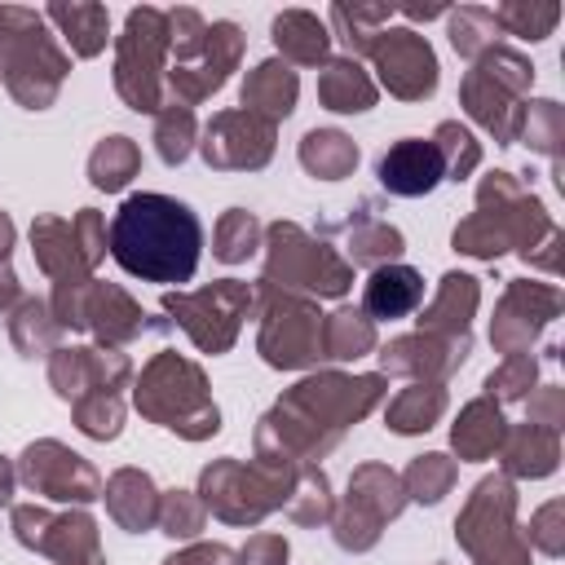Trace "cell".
Masks as SVG:
<instances>
[{
	"instance_id": "obj_1",
	"label": "cell",
	"mask_w": 565,
	"mask_h": 565,
	"mask_svg": "<svg viewBox=\"0 0 565 565\" xmlns=\"http://www.w3.org/2000/svg\"><path fill=\"white\" fill-rule=\"evenodd\" d=\"M384 375H340L322 371L300 380L282 402L260 419L256 428V459L274 463H313L322 459L349 424H358L380 397H384Z\"/></svg>"
},
{
	"instance_id": "obj_2",
	"label": "cell",
	"mask_w": 565,
	"mask_h": 565,
	"mask_svg": "<svg viewBox=\"0 0 565 565\" xmlns=\"http://www.w3.org/2000/svg\"><path fill=\"white\" fill-rule=\"evenodd\" d=\"M106 247L119 269L141 282H190L203 252V225L181 199L141 190L128 194L110 216Z\"/></svg>"
},
{
	"instance_id": "obj_3",
	"label": "cell",
	"mask_w": 565,
	"mask_h": 565,
	"mask_svg": "<svg viewBox=\"0 0 565 565\" xmlns=\"http://www.w3.org/2000/svg\"><path fill=\"white\" fill-rule=\"evenodd\" d=\"M552 230L556 225L543 212V203L512 172H490L477 185V212L455 225L450 243H455V252L481 256V260H494L508 247H516L521 256H530Z\"/></svg>"
},
{
	"instance_id": "obj_4",
	"label": "cell",
	"mask_w": 565,
	"mask_h": 565,
	"mask_svg": "<svg viewBox=\"0 0 565 565\" xmlns=\"http://www.w3.org/2000/svg\"><path fill=\"white\" fill-rule=\"evenodd\" d=\"M66 71H71V57L49 35L44 13L0 4V79H4V88L26 110H44V106H53Z\"/></svg>"
},
{
	"instance_id": "obj_5",
	"label": "cell",
	"mask_w": 565,
	"mask_h": 565,
	"mask_svg": "<svg viewBox=\"0 0 565 565\" xmlns=\"http://www.w3.org/2000/svg\"><path fill=\"white\" fill-rule=\"evenodd\" d=\"M132 402H137V411L146 419L181 433L185 441H203V437H212L221 428V411L207 397L203 371L190 358L168 353V349L146 362V371L137 375Z\"/></svg>"
},
{
	"instance_id": "obj_6",
	"label": "cell",
	"mask_w": 565,
	"mask_h": 565,
	"mask_svg": "<svg viewBox=\"0 0 565 565\" xmlns=\"http://www.w3.org/2000/svg\"><path fill=\"white\" fill-rule=\"evenodd\" d=\"M530 84H534L530 57L508 49V44H494L490 53H481L468 66V75L459 84V102L499 146H512L516 128H521V110H525Z\"/></svg>"
},
{
	"instance_id": "obj_7",
	"label": "cell",
	"mask_w": 565,
	"mask_h": 565,
	"mask_svg": "<svg viewBox=\"0 0 565 565\" xmlns=\"http://www.w3.org/2000/svg\"><path fill=\"white\" fill-rule=\"evenodd\" d=\"M296 468L291 463H274V459H256V463L216 459L199 477V499H203V508L212 516H221L230 525H256L274 508L287 503V490H291Z\"/></svg>"
},
{
	"instance_id": "obj_8",
	"label": "cell",
	"mask_w": 565,
	"mask_h": 565,
	"mask_svg": "<svg viewBox=\"0 0 565 565\" xmlns=\"http://www.w3.org/2000/svg\"><path fill=\"white\" fill-rule=\"evenodd\" d=\"M459 547L472 565H530V543L516 530V486L512 477L494 472L481 477L455 521Z\"/></svg>"
},
{
	"instance_id": "obj_9",
	"label": "cell",
	"mask_w": 565,
	"mask_h": 565,
	"mask_svg": "<svg viewBox=\"0 0 565 565\" xmlns=\"http://www.w3.org/2000/svg\"><path fill=\"white\" fill-rule=\"evenodd\" d=\"M265 287L278 291H309V296H344L353 282V265L331 247L309 238L300 225L278 221L269 225V252H265Z\"/></svg>"
},
{
	"instance_id": "obj_10",
	"label": "cell",
	"mask_w": 565,
	"mask_h": 565,
	"mask_svg": "<svg viewBox=\"0 0 565 565\" xmlns=\"http://www.w3.org/2000/svg\"><path fill=\"white\" fill-rule=\"evenodd\" d=\"M163 57H168V18L163 9H132L115 44V88L132 110H163Z\"/></svg>"
},
{
	"instance_id": "obj_11",
	"label": "cell",
	"mask_w": 565,
	"mask_h": 565,
	"mask_svg": "<svg viewBox=\"0 0 565 565\" xmlns=\"http://www.w3.org/2000/svg\"><path fill=\"white\" fill-rule=\"evenodd\" d=\"M260 335L256 349L278 371H300L322 358V313L313 300L260 282Z\"/></svg>"
},
{
	"instance_id": "obj_12",
	"label": "cell",
	"mask_w": 565,
	"mask_h": 565,
	"mask_svg": "<svg viewBox=\"0 0 565 565\" xmlns=\"http://www.w3.org/2000/svg\"><path fill=\"white\" fill-rule=\"evenodd\" d=\"M256 291L238 278H221L212 287L199 291H172L163 296V313H172L181 322V331L194 340V349L203 353H225L238 340V327L252 309Z\"/></svg>"
},
{
	"instance_id": "obj_13",
	"label": "cell",
	"mask_w": 565,
	"mask_h": 565,
	"mask_svg": "<svg viewBox=\"0 0 565 565\" xmlns=\"http://www.w3.org/2000/svg\"><path fill=\"white\" fill-rule=\"evenodd\" d=\"M406 508V490H402V477L384 463H362L353 468L349 477V494L344 503L335 508L331 525H335V543L344 552H366L375 547L380 530Z\"/></svg>"
},
{
	"instance_id": "obj_14",
	"label": "cell",
	"mask_w": 565,
	"mask_h": 565,
	"mask_svg": "<svg viewBox=\"0 0 565 565\" xmlns=\"http://www.w3.org/2000/svg\"><path fill=\"white\" fill-rule=\"evenodd\" d=\"M13 534L22 547H31L57 565H106L102 543H97V521L88 512L53 516L49 508L13 503Z\"/></svg>"
},
{
	"instance_id": "obj_15",
	"label": "cell",
	"mask_w": 565,
	"mask_h": 565,
	"mask_svg": "<svg viewBox=\"0 0 565 565\" xmlns=\"http://www.w3.org/2000/svg\"><path fill=\"white\" fill-rule=\"evenodd\" d=\"M18 477H22L35 494H44V499H53V503H93V499H102V477H97V468H93L84 455H75L71 446L53 441V437L31 441V446L22 450Z\"/></svg>"
},
{
	"instance_id": "obj_16",
	"label": "cell",
	"mask_w": 565,
	"mask_h": 565,
	"mask_svg": "<svg viewBox=\"0 0 565 565\" xmlns=\"http://www.w3.org/2000/svg\"><path fill=\"white\" fill-rule=\"evenodd\" d=\"M366 57L380 71V84L402 102H424L437 93V53L433 44L411 26H384Z\"/></svg>"
},
{
	"instance_id": "obj_17",
	"label": "cell",
	"mask_w": 565,
	"mask_h": 565,
	"mask_svg": "<svg viewBox=\"0 0 565 565\" xmlns=\"http://www.w3.org/2000/svg\"><path fill=\"white\" fill-rule=\"evenodd\" d=\"M199 154L216 172H256L274 154V124L260 119V115H247L243 106L238 110H221L203 128Z\"/></svg>"
},
{
	"instance_id": "obj_18",
	"label": "cell",
	"mask_w": 565,
	"mask_h": 565,
	"mask_svg": "<svg viewBox=\"0 0 565 565\" xmlns=\"http://www.w3.org/2000/svg\"><path fill=\"white\" fill-rule=\"evenodd\" d=\"M561 313V291L552 282H525L512 278L494 305V322H490V340L499 353H530V340Z\"/></svg>"
},
{
	"instance_id": "obj_19",
	"label": "cell",
	"mask_w": 565,
	"mask_h": 565,
	"mask_svg": "<svg viewBox=\"0 0 565 565\" xmlns=\"http://www.w3.org/2000/svg\"><path fill=\"white\" fill-rule=\"evenodd\" d=\"M243 57V35L234 22H212L207 26V40H203V53L185 66H168L163 71V88L172 93V106H199L203 97H212L230 71L238 66Z\"/></svg>"
},
{
	"instance_id": "obj_20",
	"label": "cell",
	"mask_w": 565,
	"mask_h": 565,
	"mask_svg": "<svg viewBox=\"0 0 565 565\" xmlns=\"http://www.w3.org/2000/svg\"><path fill=\"white\" fill-rule=\"evenodd\" d=\"M132 375V362L119 349H53L49 380L66 402L84 393H119Z\"/></svg>"
},
{
	"instance_id": "obj_21",
	"label": "cell",
	"mask_w": 565,
	"mask_h": 565,
	"mask_svg": "<svg viewBox=\"0 0 565 565\" xmlns=\"http://www.w3.org/2000/svg\"><path fill=\"white\" fill-rule=\"evenodd\" d=\"M468 349H472L468 335L446 340V335H424V331H415V335L388 340V344L380 349V366H384V375H406L411 384H437V380H446L455 366H463Z\"/></svg>"
},
{
	"instance_id": "obj_22",
	"label": "cell",
	"mask_w": 565,
	"mask_h": 565,
	"mask_svg": "<svg viewBox=\"0 0 565 565\" xmlns=\"http://www.w3.org/2000/svg\"><path fill=\"white\" fill-rule=\"evenodd\" d=\"M375 177L388 194H402V199H419L428 190H437V181H446V168H441V154L433 141H419V137H406L397 146H388L375 163Z\"/></svg>"
},
{
	"instance_id": "obj_23",
	"label": "cell",
	"mask_w": 565,
	"mask_h": 565,
	"mask_svg": "<svg viewBox=\"0 0 565 565\" xmlns=\"http://www.w3.org/2000/svg\"><path fill=\"white\" fill-rule=\"evenodd\" d=\"M477 300H481V287L472 274H446L437 296L419 309V331L424 335H446V340H459L468 335V322L477 313Z\"/></svg>"
},
{
	"instance_id": "obj_24",
	"label": "cell",
	"mask_w": 565,
	"mask_h": 565,
	"mask_svg": "<svg viewBox=\"0 0 565 565\" xmlns=\"http://www.w3.org/2000/svg\"><path fill=\"white\" fill-rule=\"evenodd\" d=\"M84 327H93L97 340L115 349V344H128V340H137V335L146 331V313H141V305H137L124 287L93 278V287H88V309H84Z\"/></svg>"
},
{
	"instance_id": "obj_25",
	"label": "cell",
	"mask_w": 565,
	"mask_h": 565,
	"mask_svg": "<svg viewBox=\"0 0 565 565\" xmlns=\"http://www.w3.org/2000/svg\"><path fill=\"white\" fill-rule=\"evenodd\" d=\"M424 300V278L411 265H375L362 287V313L371 322L380 318H406Z\"/></svg>"
},
{
	"instance_id": "obj_26",
	"label": "cell",
	"mask_w": 565,
	"mask_h": 565,
	"mask_svg": "<svg viewBox=\"0 0 565 565\" xmlns=\"http://www.w3.org/2000/svg\"><path fill=\"white\" fill-rule=\"evenodd\" d=\"M296 93H300L296 71L282 57H269V62L247 71V79H243V110L278 124V119H287L296 110Z\"/></svg>"
},
{
	"instance_id": "obj_27",
	"label": "cell",
	"mask_w": 565,
	"mask_h": 565,
	"mask_svg": "<svg viewBox=\"0 0 565 565\" xmlns=\"http://www.w3.org/2000/svg\"><path fill=\"white\" fill-rule=\"evenodd\" d=\"M102 499H106V512L115 516L119 530L141 534V530H150L159 521V490H154V481L141 468H119L106 481Z\"/></svg>"
},
{
	"instance_id": "obj_28",
	"label": "cell",
	"mask_w": 565,
	"mask_h": 565,
	"mask_svg": "<svg viewBox=\"0 0 565 565\" xmlns=\"http://www.w3.org/2000/svg\"><path fill=\"white\" fill-rule=\"evenodd\" d=\"M499 459H503V477H547L561 459V433L539 424H516L503 433Z\"/></svg>"
},
{
	"instance_id": "obj_29",
	"label": "cell",
	"mask_w": 565,
	"mask_h": 565,
	"mask_svg": "<svg viewBox=\"0 0 565 565\" xmlns=\"http://www.w3.org/2000/svg\"><path fill=\"white\" fill-rule=\"evenodd\" d=\"M318 102L335 115H358L375 106V79L358 57H327L318 71Z\"/></svg>"
},
{
	"instance_id": "obj_30",
	"label": "cell",
	"mask_w": 565,
	"mask_h": 565,
	"mask_svg": "<svg viewBox=\"0 0 565 565\" xmlns=\"http://www.w3.org/2000/svg\"><path fill=\"white\" fill-rule=\"evenodd\" d=\"M274 44L282 53V62L291 66H322L331 53V31L327 22H318V13L309 9H282L274 18Z\"/></svg>"
},
{
	"instance_id": "obj_31",
	"label": "cell",
	"mask_w": 565,
	"mask_h": 565,
	"mask_svg": "<svg viewBox=\"0 0 565 565\" xmlns=\"http://www.w3.org/2000/svg\"><path fill=\"white\" fill-rule=\"evenodd\" d=\"M503 433H508V419L499 411V402L490 397H477L459 411V419L450 424V446L459 459H490L499 446H503Z\"/></svg>"
},
{
	"instance_id": "obj_32",
	"label": "cell",
	"mask_w": 565,
	"mask_h": 565,
	"mask_svg": "<svg viewBox=\"0 0 565 565\" xmlns=\"http://www.w3.org/2000/svg\"><path fill=\"white\" fill-rule=\"evenodd\" d=\"M31 247H35V265L62 282V278H88V265L75 247V225L62 216H40L31 225Z\"/></svg>"
},
{
	"instance_id": "obj_33",
	"label": "cell",
	"mask_w": 565,
	"mask_h": 565,
	"mask_svg": "<svg viewBox=\"0 0 565 565\" xmlns=\"http://www.w3.org/2000/svg\"><path fill=\"white\" fill-rule=\"evenodd\" d=\"M44 18L62 26V35H66V44H71L75 57H97L106 49L110 13L102 4H49Z\"/></svg>"
},
{
	"instance_id": "obj_34",
	"label": "cell",
	"mask_w": 565,
	"mask_h": 565,
	"mask_svg": "<svg viewBox=\"0 0 565 565\" xmlns=\"http://www.w3.org/2000/svg\"><path fill=\"white\" fill-rule=\"evenodd\" d=\"M300 163L309 177L340 181L358 168V146H353V137H344L335 128H313L300 137Z\"/></svg>"
},
{
	"instance_id": "obj_35",
	"label": "cell",
	"mask_w": 565,
	"mask_h": 565,
	"mask_svg": "<svg viewBox=\"0 0 565 565\" xmlns=\"http://www.w3.org/2000/svg\"><path fill=\"white\" fill-rule=\"evenodd\" d=\"M402 234L375 216V203H362V212L349 221V256L353 265H393V256H402Z\"/></svg>"
},
{
	"instance_id": "obj_36",
	"label": "cell",
	"mask_w": 565,
	"mask_h": 565,
	"mask_svg": "<svg viewBox=\"0 0 565 565\" xmlns=\"http://www.w3.org/2000/svg\"><path fill=\"white\" fill-rule=\"evenodd\" d=\"M441 415H446V388H441V384H411V388H402V393L388 402L384 424H388L393 433L411 437V433H428Z\"/></svg>"
},
{
	"instance_id": "obj_37",
	"label": "cell",
	"mask_w": 565,
	"mask_h": 565,
	"mask_svg": "<svg viewBox=\"0 0 565 565\" xmlns=\"http://www.w3.org/2000/svg\"><path fill=\"white\" fill-rule=\"evenodd\" d=\"M375 349V322L362 309H335L322 318V358L358 362Z\"/></svg>"
},
{
	"instance_id": "obj_38",
	"label": "cell",
	"mask_w": 565,
	"mask_h": 565,
	"mask_svg": "<svg viewBox=\"0 0 565 565\" xmlns=\"http://www.w3.org/2000/svg\"><path fill=\"white\" fill-rule=\"evenodd\" d=\"M287 516L296 525H318L335 516V499H331V481L318 463H300L287 490Z\"/></svg>"
},
{
	"instance_id": "obj_39",
	"label": "cell",
	"mask_w": 565,
	"mask_h": 565,
	"mask_svg": "<svg viewBox=\"0 0 565 565\" xmlns=\"http://www.w3.org/2000/svg\"><path fill=\"white\" fill-rule=\"evenodd\" d=\"M393 18V4H331V31L344 40L349 57H366L384 22Z\"/></svg>"
},
{
	"instance_id": "obj_40",
	"label": "cell",
	"mask_w": 565,
	"mask_h": 565,
	"mask_svg": "<svg viewBox=\"0 0 565 565\" xmlns=\"http://www.w3.org/2000/svg\"><path fill=\"white\" fill-rule=\"evenodd\" d=\"M9 335H13L18 353L35 358V353H53V349H57V335H62V327L53 322V313H49V305H44V300H35V296H22V300L13 305V318H9Z\"/></svg>"
},
{
	"instance_id": "obj_41",
	"label": "cell",
	"mask_w": 565,
	"mask_h": 565,
	"mask_svg": "<svg viewBox=\"0 0 565 565\" xmlns=\"http://www.w3.org/2000/svg\"><path fill=\"white\" fill-rule=\"evenodd\" d=\"M137 168H141V150L128 137H106L88 154V181L97 190H124L137 177Z\"/></svg>"
},
{
	"instance_id": "obj_42",
	"label": "cell",
	"mask_w": 565,
	"mask_h": 565,
	"mask_svg": "<svg viewBox=\"0 0 565 565\" xmlns=\"http://www.w3.org/2000/svg\"><path fill=\"white\" fill-rule=\"evenodd\" d=\"M516 141H525L530 150L547 154L552 163L561 159V141H565V110L556 102H525L521 110V128H516ZM561 168V163H556Z\"/></svg>"
},
{
	"instance_id": "obj_43",
	"label": "cell",
	"mask_w": 565,
	"mask_h": 565,
	"mask_svg": "<svg viewBox=\"0 0 565 565\" xmlns=\"http://www.w3.org/2000/svg\"><path fill=\"white\" fill-rule=\"evenodd\" d=\"M490 13L499 22V31L516 35V40H530V44L552 35V26L561 22V4H552V0H508Z\"/></svg>"
},
{
	"instance_id": "obj_44",
	"label": "cell",
	"mask_w": 565,
	"mask_h": 565,
	"mask_svg": "<svg viewBox=\"0 0 565 565\" xmlns=\"http://www.w3.org/2000/svg\"><path fill=\"white\" fill-rule=\"evenodd\" d=\"M450 44L459 57L477 62L481 53H490L499 44V22L490 9H477V4H463L450 13Z\"/></svg>"
},
{
	"instance_id": "obj_45",
	"label": "cell",
	"mask_w": 565,
	"mask_h": 565,
	"mask_svg": "<svg viewBox=\"0 0 565 565\" xmlns=\"http://www.w3.org/2000/svg\"><path fill=\"white\" fill-rule=\"evenodd\" d=\"M154 150L168 168L185 163V154L194 150V110L190 106L163 102V110L154 115Z\"/></svg>"
},
{
	"instance_id": "obj_46",
	"label": "cell",
	"mask_w": 565,
	"mask_h": 565,
	"mask_svg": "<svg viewBox=\"0 0 565 565\" xmlns=\"http://www.w3.org/2000/svg\"><path fill=\"white\" fill-rule=\"evenodd\" d=\"M260 247V221L243 207H230L221 221H216V238H212V256L225 260V265H238L247 260L252 252Z\"/></svg>"
},
{
	"instance_id": "obj_47",
	"label": "cell",
	"mask_w": 565,
	"mask_h": 565,
	"mask_svg": "<svg viewBox=\"0 0 565 565\" xmlns=\"http://www.w3.org/2000/svg\"><path fill=\"white\" fill-rule=\"evenodd\" d=\"M441 154V168H446V181H463L477 163H481V146L472 141V132L459 124V119H441L437 132L428 137Z\"/></svg>"
},
{
	"instance_id": "obj_48",
	"label": "cell",
	"mask_w": 565,
	"mask_h": 565,
	"mask_svg": "<svg viewBox=\"0 0 565 565\" xmlns=\"http://www.w3.org/2000/svg\"><path fill=\"white\" fill-rule=\"evenodd\" d=\"M450 486H455V459H446V455H419L402 472V490L415 503H437L441 494H450Z\"/></svg>"
},
{
	"instance_id": "obj_49",
	"label": "cell",
	"mask_w": 565,
	"mask_h": 565,
	"mask_svg": "<svg viewBox=\"0 0 565 565\" xmlns=\"http://www.w3.org/2000/svg\"><path fill=\"white\" fill-rule=\"evenodd\" d=\"M154 525L172 539H199V530L207 525V508L190 490H168V494H159V521Z\"/></svg>"
},
{
	"instance_id": "obj_50",
	"label": "cell",
	"mask_w": 565,
	"mask_h": 565,
	"mask_svg": "<svg viewBox=\"0 0 565 565\" xmlns=\"http://www.w3.org/2000/svg\"><path fill=\"white\" fill-rule=\"evenodd\" d=\"M75 428L88 433V437H97V441L119 437V428H124V402H119V393H84L75 402Z\"/></svg>"
},
{
	"instance_id": "obj_51",
	"label": "cell",
	"mask_w": 565,
	"mask_h": 565,
	"mask_svg": "<svg viewBox=\"0 0 565 565\" xmlns=\"http://www.w3.org/2000/svg\"><path fill=\"white\" fill-rule=\"evenodd\" d=\"M534 380H539V362L530 353H512V358H503L499 371L486 375V397L490 402H525Z\"/></svg>"
},
{
	"instance_id": "obj_52",
	"label": "cell",
	"mask_w": 565,
	"mask_h": 565,
	"mask_svg": "<svg viewBox=\"0 0 565 565\" xmlns=\"http://www.w3.org/2000/svg\"><path fill=\"white\" fill-rule=\"evenodd\" d=\"M168 18V53H172V66H185L203 53V40H207V22L194 13V9H172L163 13Z\"/></svg>"
},
{
	"instance_id": "obj_53",
	"label": "cell",
	"mask_w": 565,
	"mask_h": 565,
	"mask_svg": "<svg viewBox=\"0 0 565 565\" xmlns=\"http://www.w3.org/2000/svg\"><path fill=\"white\" fill-rule=\"evenodd\" d=\"M525 534H530L525 543H534L543 556H561V552H565V503H561V499L543 503V508L530 516V530H525Z\"/></svg>"
},
{
	"instance_id": "obj_54",
	"label": "cell",
	"mask_w": 565,
	"mask_h": 565,
	"mask_svg": "<svg viewBox=\"0 0 565 565\" xmlns=\"http://www.w3.org/2000/svg\"><path fill=\"white\" fill-rule=\"evenodd\" d=\"M525 424H539V428H556L565 424V388L561 384H543V388H530L525 397Z\"/></svg>"
},
{
	"instance_id": "obj_55",
	"label": "cell",
	"mask_w": 565,
	"mask_h": 565,
	"mask_svg": "<svg viewBox=\"0 0 565 565\" xmlns=\"http://www.w3.org/2000/svg\"><path fill=\"white\" fill-rule=\"evenodd\" d=\"M71 225H75V247H79V256H84V265H88V274H93V265L106 256V225H102V212L79 207V212L71 216Z\"/></svg>"
},
{
	"instance_id": "obj_56",
	"label": "cell",
	"mask_w": 565,
	"mask_h": 565,
	"mask_svg": "<svg viewBox=\"0 0 565 565\" xmlns=\"http://www.w3.org/2000/svg\"><path fill=\"white\" fill-rule=\"evenodd\" d=\"M238 565H287V539L282 534H252L238 552Z\"/></svg>"
},
{
	"instance_id": "obj_57",
	"label": "cell",
	"mask_w": 565,
	"mask_h": 565,
	"mask_svg": "<svg viewBox=\"0 0 565 565\" xmlns=\"http://www.w3.org/2000/svg\"><path fill=\"white\" fill-rule=\"evenodd\" d=\"M163 565H238V556L225 543H194L185 552H172Z\"/></svg>"
},
{
	"instance_id": "obj_58",
	"label": "cell",
	"mask_w": 565,
	"mask_h": 565,
	"mask_svg": "<svg viewBox=\"0 0 565 565\" xmlns=\"http://www.w3.org/2000/svg\"><path fill=\"white\" fill-rule=\"evenodd\" d=\"M22 296H18V274L9 269V265H0V313L4 309H13Z\"/></svg>"
},
{
	"instance_id": "obj_59",
	"label": "cell",
	"mask_w": 565,
	"mask_h": 565,
	"mask_svg": "<svg viewBox=\"0 0 565 565\" xmlns=\"http://www.w3.org/2000/svg\"><path fill=\"white\" fill-rule=\"evenodd\" d=\"M13 481H18V472H13V463L0 455V508L13 503Z\"/></svg>"
},
{
	"instance_id": "obj_60",
	"label": "cell",
	"mask_w": 565,
	"mask_h": 565,
	"mask_svg": "<svg viewBox=\"0 0 565 565\" xmlns=\"http://www.w3.org/2000/svg\"><path fill=\"white\" fill-rule=\"evenodd\" d=\"M9 247H13V221L0 212V265L9 260Z\"/></svg>"
},
{
	"instance_id": "obj_61",
	"label": "cell",
	"mask_w": 565,
	"mask_h": 565,
	"mask_svg": "<svg viewBox=\"0 0 565 565\" xmlns=\"http://www.w3.org/2000/svg\"><path fill=\"white\" fill-rule=\"evenodd\" d=\"M402 13H406V18H441L446 9H441V4H402Z\"/></svg>"
}]
</instances>
